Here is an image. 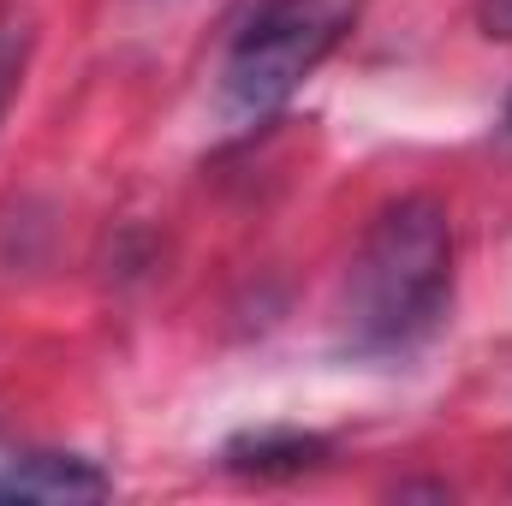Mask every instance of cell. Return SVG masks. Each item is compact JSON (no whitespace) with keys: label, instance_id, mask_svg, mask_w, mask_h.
<instances>
[{"label":"cell","instance_id":"obj_3","mask_svg":"<svg viewBox=\"0 0 512 506\" xmlns=\"http://www.w3.org/2000/svg\"><path fill=\"white\" fill-rule=\"evenodd\" d=\"M114 483L78 453H30L0 471V501H102Z\"/></svg>","mask_w":512,"mask_h":506},{"label":"cell","instance_id":"obj_6","mask_svg":"<svg viewBox=\"0 0 512 506\" xmlns=\"http://www.w3.org/2000/svg\"><path fill=\"white\" fill-rule=\"evenodd\" d=\"M477 24H483V36L512 42V0H477Z\"/></svg>","mask_w":512,"mask_h":506},{"label":"cell","instance_id":"obj_2","mask_svg":"<svg viewBox=\"0 0 512 506\" xmlns=\"http://www.w3.org/2000/svg\"><path fill=\"white\" fill-rule=\"evenodd\" d=\"M358 18L364 0H256L221 60V108L239 126L280 114L358 30Z\"/></svg>","mask_w":512,"mask_h":506},{"label":"cell","instance_id":"obj_1","mask_svg":"<svg viewBox=\"0 0 512 506\" xmlns=\"http://www.w3.org/2000/svg\"><path fill=\"white\" fill-rule=\"evenodd\" d=\"M453 304V221L435 197H399L370 221L346 268L340 328L364 358L411 352Z\"/></svg>","mask_w":512,"mask_h":506},{"label":"cell","instance_id":"obj_4","mask_svg":"<svg viewBox=\"0 0 512 506\" xmlns=\"http://www.w3.org/2000/svg\"><path fill=\"white\" fill-rule=\"evenodd\" d=\"M322 459H328V441L304 435V429H256V435H239L227 447V465L245 477H298Z\"/></svg>","mask_w":512,"mask_h":506},{"label":"cell","instance_id":"obj_5","mask_svg":"<svg viewBox=\"0 0 512 506\" xmlns=\"http://www.w3.org/2000/svg\"><path fill=\"white\" fill-rule=\"evenodd\" d=\"M24 66H30V24L18 12H0V120L24 84Z\"/></svg>","mask_w":512,"mask_h":506}]
</instances>
